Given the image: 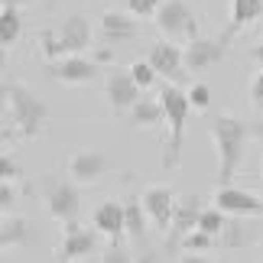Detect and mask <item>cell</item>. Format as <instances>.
I'll list each match as a JSON object with an SVG mask.
<instances>
[{
  "label": "cell",
  "mask_w": 263,
  "mask_h": 263,
  "mask_svg": "<svg viewBox=\"0 0 263 263\" xmlns=\"http://www.w3.org/2000/svg\"><path fill=\"white\" fill-rule=\"evenodd\" d=\"M218 240H221V247H228V250H244V247L257 244V231L244 221V215H228V224L218 234Z\"/></svg>",
  "instance_id": "obj_17"
},
{
  "label": "cell",
  "mask_w": 263,
  "mask_h": 263,
  "mask_svg": "<svg viewBox=\"0 0 263 263\" xmlns=\"http://www.w3.org/2000/svg\"><path fill=\"white\" fill-rule=\"evenodd\" d=\"M159 7H163V0H127V10L134 16H156Z\"/></svg>",
  "instance_id": "obj_27"
},
{
  "label": "cell",
  "mask_w": 263,
  "mask_h": 263,
  "mask_svg": "<svg viewBox=\"0 0 263 263\" xmlns=\"http://www.w3.org/2000/svg\"><path fill=\"white\" fill-rule=\"evenodd\" d=\"M130 75H134V82L146 91V88H153V82H156L159 72L149 65V59H146V62H134V65H130Z\"/></svg>",
  "instance_id": "obj_26"
},
{
  "label": "cell",
  "mask_w": 263,
  "mask_h": 263,
  "mask_svg": "<svg viewBox=\"0 0 263 263\" xmlns=\"http://www.w3.org/2000/svg\"><path fill=\"white\" fill-rule=\"evenodd\" d=\"M250 59H254V62H260V65H263V43L250 49Z\"/></svg>",
  "instance_id": "obj_33"
},
{
  "label": "cell",
  "mask_w": 263,
  "mask_h": 263,
  "mask_svg": "<svg viewBox=\"0 0 263 263\" xmlns=\"http://www.w3.org/2000/svg\"><path fill=\"white\" fill-rule=\"evenodd\" d=\"M46 72L55 78V82H65V85H85L91 82V78L98 75V62H91V59L85 55H62V59H55V62H49L46 65Z\"/></svg>",
  "instance_id": "obj_8"
},
{
  "label": "cell",
  "mask_w": 263,
  "mask_h": 263,
  "mask_svg": "<svg viewBox=\"0 0 263 263\" xmlns=\"http://www.w3.org/2000/svg\"><path fill=\"white\" fill-rule=\"evenodd\" d=\"M250 98H254V104H257V107H263V68L257 72L254 85H250Z\"/></svg>",
  "instance_id": "obj_30"
},
{
  "label": "cell",
  "mask_w": 263,
  "mask_h": 263,
  "mask_svg": "<svg viewBox=\"0 0 263 263\" xmlns=\"http://www.w3.org/2000/svg\"><path fill=\"white\" fill-rule=\"evenodd\" d=\"M140 88L134 82V75L130 72H114L107 78V101H110V110L114 114H130V107L140 101Z\"/></svg>",
  "instance_id": "obj_11"
},
{
  "label": "cell",
  "mask_w": 263,
  "mask_h": 263,
  "mask_svg": "<svg viewBox=\"0 0 263 263\" xmlns=\"http://www.w3.org/2000/svg\"><path fill=\"white\" fill-rule=\"evenodd\" d=\"M0 176L4 179H20V166L10 163V156H0Z\"/></svg>",
  "instance_id": "obj_31"
},
{
  "label": "cell",
  "mask_w": 263,
  "mask_h": 263,
  "mask_svg": "<svg viewBox=\"0 0 263 263\" xmlns=\"http://www.w3.org/2000/svg\"><path fill=\"white\" fill-rule=\"evenodd\" d=\"M263 16V0H234L231 4V23H228V29H224V39L231 43L244 26H250L254 20H260Z\"/></svg>",
  "instance_id": "obj_19"
},
{
  "label": "cell",
  "mask_w": 263,
  "mask_h": 263,
  "mask_svg": "<svg viewBox=\"0 0 263 263\" xmlns=\"http://www.w3.org/2000/svg\"><path fill=\"white\" fill-rule=\"evenodd\" d=\"M107 169H110V159L101 149H82V153L68 159V176L75 182H98Z\"/></svg>",
  "instance_id": "obj_12"
},
{
  "label": "cell",
  "mask_w": 263,
  "mask_h": 263,
  "mask_svg": "<svg viewBox=\"0 0 263 263\" xmlns=\"http://www.w3.org/2000/svg\"><path fill=\"white\" fill-rule=\"evenodd\" d=\"M91 43V23L85 13H72L65 16V23L59 29H46L43 33V55L49 62H55V59L62 55H72V52H82L88 49Z\"/></svg>",
  "instance_id": "obj_3"
},
{
  "label": "cell",
  "mask_w": 263,
  "mask_h": 263,
  "mask_svg": "<svg viewBox=\"0 0 263 263\" xmlns=\"http://www.w3.org/2000/svg\"><path fill=\"white\" fill-rule=\"evenodd\" d=\"M208 130H211V140H215V149H218V179H221V185H231L234 173L240 169V159H244L250 127L231 114H221L211 120Z\"/></svg>",
  "instance_id": "obj_1"
},
{
  "label": "cell",
  "mask_w": 263,
  "mask_h": 263,
  "mask_svg": "<svg viewBox=\"0 0 263 263\" xmlns=\"http://www.w3.org/2000/svg\"><path fill=\"white\" fill-rule=\"evenodd\" d=\"M228 52V39L218 36V39H189L185 46V68L189 72H205V68L218 65Z\"/></svg>",
  "instance_id": "obj_9"
},
{
  "label": "cell",
  "mask_w": 263,
  "mask_h": 263,
  "mask_svg": "<svg viewBox=\"0 0 263 263\" xmlns=\"http://www.w3.org/2000/svg\"><path fill=\"white\" fill-rule=\"evenodd\" d=\"M101 36H104L107 43H130V39H137V23L127 13L107 10V13L101 16Z\"/></svg>",
  "instance_id": "obj_18"
},
{
  "label": "cell",
  "mask_w": 263,
  "mask_h": 263,
  "mask_svg": "<svg viewBox=\"0 0 263 263\" xmlns=\"http://www.w3.org/2000/svg\"><path fill=\"white\" fill-rule=\"evenodd\" d=\"M159 101H163V107H166V124H169V134H173V143H169L166 156H163V169H176L179 166V153H182V134H185V120H189L192 101H189L185 91H179L169 82L159 88Z\"/></svg>",
  "instance_id": "obj_4"
},
{
  "label": "cell",
  "mask_w": 263,
  "mask_h": 263,
  "mask_svg": "<svg viewBox=\"0 0 263 263\" xmlns=\"http://www.w3.org/2000/svg\"><path fill=\"white\" fill-rule=\"evenodd\" d=\"M250 137H257L260 140V143H263V114L254 120V124H250Z\"/></svg>",
  "instance_id": "obj_32"
},
{
  "label": "cell",
  "mask_w": 263,
  "mask_h": 263,
  "mask_svg": "<svg viewBox=\"0 0 263 263\" xmlns=\"http://www.w3.org/2000/svg\"><path fill=\"white\" fill-rule=\"evenodd\" d=\"M176 195L169 189H146L143 192V208H146V215L149 221L159 228V231H169V224H173V211H176Z\"/></svg>",
  "instance_id": "obj_13"
},
{
  "label": "cell",
  "mask_w": 263,
  "mask_h": 263,
  "mask_svg": "<svg viewBox=\"0 0 263 263\" xmlns=\"http://www.w3.org/2000/svg\"><path fill=\"white\" fill-rule=\"evenodd\" d=\"M46 189V205H49V215L62 224H72L78 218V189H75V179H59V176H46L43 182Z\"/></svg>",
  "instance_id": "obj_5"
},
{
  "label": "cell",
  "mask_w": 263,
  "mask_h": 263,
  "mask_svg": "<svg viewBox=\"0 0 263 263\" xmlns=\"http://www.w3.org/2000/svg\"><path fill=\"white\" fill-rule=\"evenodd\" d=\"M95 228L101 231L104 237H110L117 244L120 234L127 231V208H124V201H101V205L95 208Z\"/></svg>",
  "instance_id": "obj_14"
},
{
  "label": "cell",
  "mask_w": 263,
  "mask_h": 263,
  "mask_svg": "<svg viewBox=\"0 0 263 263\" xmlns=\"http://www.w3.org/2000/svg\"><path fill=\"white\" fill-rule=\"evenodd\" d=\"M127 208V234L137 247H146V208H143V198H127L124 201Z\"/></svg>",
  "instance_id": "obj_20"
},
{
  "label": "cell",
  "mask_w": 263,
  "mask_h": 263,
  "mask_svg": "<svg viewBox=\"0 0 263 263\" xmlns=\"http://www.w3.org/2000/svg\"><path fill=\"white\" fill-rule=\"evenodd\" d=\"M224 224H228V215H224L218 205H215V208H205V211H201V218H198V228L208 231V234H215V237L224 231Z\"/></svg>",
  "instance_id": "obj_24"
},
{
  "label": "cell",
  "mask_w": 263,
  "mask_h": 263,
  "mask_svg": "<svg viewBox=\"0 0 263 263\" xmlns=\"http://www.w3.org/2000/svg\"><path fill=\"white\" fill-rule=\"evenodd\" d=\"M208 247H215V234H208V231H189L185 237H182V250H208Z\"/></svg>",
  "instance_id": "obj_25"
},
{
  "label": "cell",
  "mask_w": 263,
  "mask_h": 263,
  "mask_svg": "<svg viewBox=\"0 0 263 263\" xmlns=\"http://www.w3.org/2000/svg\"><path fill=\"white\" fill-rule=\"evenodd\" d=\"M65 240H62V247H59V260H78V257H88V254H95L98 250V234L95 231H88V228H78L75 221L72 224H65Z\"/></svg>",
  "instance_id": "obj_15"
},
{
  "label": "cell",
  "mask_w": 263,
  "mask_h": 263,
  "mask_svg": "<svg viewBox=\"0 0 263 263\" xmlns=\"http://www.w3.org/2000/svg\"><path fill=\"white\" fill-rule=\"evenodd\" d=\"M20 33H23V16H20V10L4 4V13H0V43L13 46L20 39Z\"/></svg>",
  "instance_id": "obj_22"
},
{
  "label": "cell",
  "mask_w": 263,
  "mask_h": 263,
  "mask_svg": "<svg viewBox=\"0 0 263 263\" xmlns=\"http://www.w3.org/2000/svg\"><path fill=\"white\" fill-rule=\"evenodd\" d=\"M189 101H192V107H195V110H205L211 104V88L208 85H192Z\"/></svg>",
  "instance_id": "obj_28"
},
{
  "label": "cell",
  "mask_w": 263,
  "mask_h": 263,
  "mask_svg": "<svg viewBox=\"0 0 263 263\" xmlns=\"http://www.w3.org/2000/svg\"><path fill=\"white\" fill-rule=\"evenodd\" d=\"M4 101H7V114L13 117V127L20 130V137L33 140V137L43 134V127L49 120V107L39 95H33L29 88L16 85V82H7L4 85Z\"/></svg>",
  "instance_id": "obj_2"
},
{
  "label": "cell",
  "mask_w": 263,
  "mask_h": 263,
  "mask_svg": "<svg viewBox=\"0 0 263 263\" xmlns=\"http://www.w3.org/2000/svg\"><path fill=\"white\" fill-rule=\"evenodd\" d=\"M215 205L224 211V215H244V218L263 215V198L250 195L244 189H234V185H221L215 192Z\"/></svg>",
  "instance_id": "obj_10"
},
{
  "label": "cell",
  "mask_w": 263,
  "mask_h": 263,
  "mask_svg": "<svg viewBox=\"0 0 263 263\" xmlns=\"http://www.w3.org/2000/svg\"><path fill=\"white\" fill-rule=\"evenodd\" d=\"M201 198L198 195H179L176 201V211H173V224H169L166 231V250L169 254H176V250L182 247V237L189 234V231H195L198 228V218H201Z\"/></svg>",
  "instance_id": "obj_7"
},
{
  "label": "cell",
  "mask_w": 263,
  "mask_h": 263,
  "mask_svg": "<svg viewBox=\"0 0 263 263\" xmlns=\"http://www.w3.org/2000/svg\"><path fill=\"white\" fill-rule=\"evenodd\" d=\"M46 7H52V0H46Z\"/></svg>",
  "instance_id": "obj_34"
},
{
  "label": "cell",
  "mask_w": 263,
  "mask_h": 263,
  "mask_svg": "<svg viewBox=\"0 0 263 263\" xmlns=\"http://www.w3.org/2000/svg\"><path fill=\"white\" fill-rule=\"evenodd\" d=\"M149 65H153L159 75L176 78L179 68L185 65V49H179L173 43H153L149 46Z\"/></svg>",
  "instance_id": "obj_16"
},
{
  "label": "cell",
  "mask_w": 263,
  "mask_h": 263,
  "mask_svg": "<svg viewBox=\"0 0 263 263\" xmlns=\"http://www.w3.org/2000/svg\"><path fill=\"white\" fill-rule=\"evenodd\" d=\"M166 120V107H163V101H137L134 107H130V124L134 127H159Z\"/></svg>",
  "instance_id": "obj_21"
},
{
  "label": "cell",
  "mask_w": 263,
  "mask_h": 263,
  "mask_svg": "<svg viewBox=\"0 0 263 263\" xmlns=\"http://www.w3.org/2000/svg\"><path fill=\"white\" fill-rule=\"evenodd\" d=\"M156 29L166 39H176V36L198 39V20L185 0H163V7L156 10Z\"/></svg>",
  "instance_id": "obj_6"
},
{
  "label": "cell",
  "mask_w": 263,
  "mask_h": 263,
  "mask_svg": "<svg viewBox=\"0 0 263 263\" xmlns=\"http://www.w3.org/2000/svg\"><path fill=\"white\" fill-rule=\"evenodd\" d=\"M16 205V192H13V179H4L0 182V208L4 215H10V208Z\"/></svg>",
  "instance_id": "obj_29"
},
{
  "label": "cell",
  "mask_w": 263,
  "mask_h": 263,
  "mask_svg": "<svg viewBox=\"0 0 263 263\" xmlns=\"http://www.w3.org/2000/svg\"><path fill=\"white\" fill-rule=\"evenodd\" d=\"M29 231V224L23 218H10V215H4V224H0V247H10V244H23V240L29 237L26 234Z\"/></svg>",
  "instance_id": "obj_23"
}]
</instances>
